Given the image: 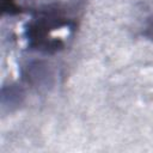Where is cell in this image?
Segmentation results:
<instances>
[{
    "instance_id": "1",
    "label": "cell",
    "mask_w": 153,
    "mask_h": 153,
    "mask_svg": "<svg viewBox=\"0 0 153 153\" xmlns=\"http://www.w3.org/2000/svg\"><path fill=\"white\" fill-rule=\"evenodd\" d=\"M65 27H75V20L66 8L59 5H50L37 10L24 27L29 49L50 55L62 50L65 48V41L55 36L54 32Z\"/></svg>"
},
{
    "instance_id": "2",
    "label": "cell",
    "mask_w": 153,
    "mask_h": 153,
    "mask_svg": "<svg viewBox=\"0 0 153 153\" xmlns=\"http://www.w3.org/2000/svg\"><path fill=\"white\" fill-rule=\"evenodd\" d=\"M22 78L26 84L36 87L48 86L53 78L49 66L42 61H29L22 67Z\"/></svg>"
},
{
    "instance_id": "3",
    "label": "cell",
    "mask_w": 153,
    "mask_h": 153,
    "mask_svg": "<svg viewBox=\"0 0 153 153\" xmlns=\"http://www.w3.org/2000/svg\"><path fill=\"white\" fill-rule=\"evenodd\" d=\"M25 98V91L19 84L5 85L1 88V111L12 112L18 109Z\"/></svg>"
},
{
    "instance_id": "4",
    "label": "cell",
    "mask_w": 153,
    "mask_h": 153,
    "mask_svg": "<svg viewBox=\"0 0 153 153\" xmlns=\"http://www.w3.org/2000/svg\"><path fill=\"white\" fill-rule=\"evenodd\" d=\"M1 11L4 14L14 16L22 13L23 8L17 2V0H1Z\"/></svg>"
},
{
    "instance_id": "5",
    "label": "cell",
    "mask_w": 153,
    "mask_h": 153,
    "mask_svg": "<svg viewBox=\"0 0 153 153\" xmlns=\"http://www.w3.org/2000/svg\"><path fill=\"white\" fill-rule=\"evenodd\" d=\"M147 35L149 36V37H153V23L149 25V27H148V32H147Z\"/></svg>"
}]
</instances>
